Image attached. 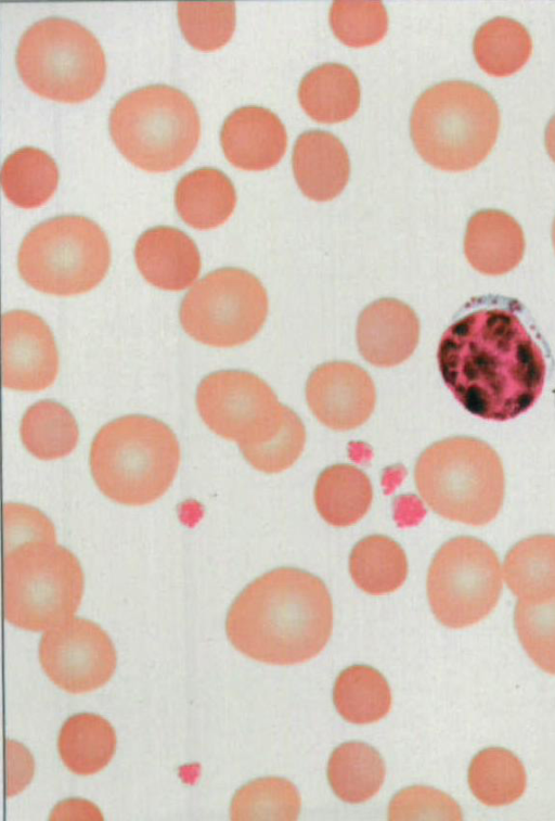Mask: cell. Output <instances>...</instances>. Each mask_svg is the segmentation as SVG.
Returning a JSON list of instances; mask_svg holds the SVG:
<instances>
[{
	"label": "cell",
	"mask_w": 555,
	"mask_h": 821,
	"mask_svg": "<svg viewBox=\"0 0 555 821\" xmlns=\"http://www.w3.org/2000/svg\"><path fill=\"white\" fill-rule=\"evenodd\" d=\"M233 2H179L178 21L191 46L202 51L223 47L235 28Z\"/></svg>",
	"instance_id": "cell-35"
},
{
	"label": "cell",
	"mask_w": 555,
	"mask_h": 821,
	"mask_svg": "<svg viewBox=\"0 0 555 821\" xmlns=\"http://www.w3.org/2000/svg\"><path fill=\"white\" fill-rule=\"evenodd\" d=\"M508 588L522 601L555 594V536L538 535L516 543L504 561Z\"/></svg>",
	"instance_id": "cell-25"
},
{
	"label": "cell",
	"mask_w": 555,
	"mask_h": 821,
	"mask_svg": "<svg viewBox=\"0 0 555 821\" xmlns=\"http://www.w3.org/2000/svg\"><path fill=\"white\" fill-rule=\"evenodd\" d=\"M473 49L482 70L491 76L505 77L527 63L532 41L520 23L508 17H495L478 29Z\"/></svg>",
	"instance_id": "cell-31"
},
{
	"label": "cell",
	"mask_w": 555,
	"mask_h": 821,
	"mask_svg": "<svg viewBox=\"0 0 555 821\" xmlns=\"http://www.w3.org/2000/svg\"><path fill=\"white\" fill-rule=\"evenodd\" d=\"M552 238H553V244H554V248H555V220H554V225H553Z\"/></svg>",
	"instance_id": "cell-41"
},
{
	"label": "cell",
	"mask_w": 555,
	"mask_h": 821,
	"mask_svg": "<svg viewBox=\"0 0 555 821\" xmlns=\"http://www.w3.org/2000/svg\"><path fill=\"white\" fill-rule=\"evenodd\" d=\"M59 753L69 771L91 775L101 771L113 758L116 734L111 723L94 714L69 717L60 731Z\"/></svg>",
	"instance_id": "cell-24"
},
{
	"label": "cell",
	"mask_w": 555,
	"mask_h": 821,
	"mask_svg": "<svg viewBox=\"0 0 555 821\" xmlns=\"http://www.w3.org/2000/svg\"><path fill=\"white\" fill-rule=\"evenodd\" d=\"M457 804L448 795L426 786L398 793L389 805L390 820H461Z\"/></svg>",
	"instance_id": "cell-38"
},
{
	"label": "cell",
	"mask_w": 555,
	"mask_h": 821,
	"mask_svg": "<svg viewBox=\"0 0 555 821\" xmlns=\"http://www.w3.org/2000/svg\"><path fill=\"white\" fill-rule=\"evenodd\" d=\"M20 433L27 451L40 460L69 454L79 437L73 414L52 400H41L29 407L22 419Z\"/></svg>",
	"instance_id": "cell-29"
},
{
	"label": "cell",
	"mask_w": 555,
	"mask_h": 821,
	"mask_svg": "<svg viewBox=\"0 0 555 821\" xmlns=\"http://www.w3.org/2000/svg\"><path fill=\"white\" fill-rule=\"evenodd\" d=\"M373 498L371 482L364 472L349 464H335L319 476L314 501L321 517L330 525L346 527L361 519Z\"/></svg>",
	"instance_id": "cell-23"
},
{
	"label": "cell",
	"mask_w": 555,
	"mask_h": 821,
	"mask_svg": "<svg viewBox=\"0 0 555 821\" xmlns=\"http://www.w3.org/2000/svg\"><path fill=\"white\" fill-rule=\"evenodd\" d=\"M414 479L435 513L468 525L491 522L504 499L500 457L487 442L472 437L447 438L425 449L416 461Z\"/></svg>",
	"instance_id": "cell-5"
},
{
	"label": "cell",
	"mask_w": 555,
	"mask_h": 821,
	"mask_svg": "<svg viewBox=\"0 0 555 821\" xmlns=\"http://www.w3.org/2000/svg\"><path fill=\"white\" fill-rule=\"evenodd\" d=\"M111 247L103 230L83 216H60L24 238L18 271L33 288L51 295L89 292L106 275Z\"/></svg>",
	"instance_id": "cell-9"
},
{
	"label": "cell",
	"mask_w": 555,
	"mask_h": 821,
	"mask_svg": "<svg viewBox=\"0 0 555 821\" xmlns=\"http://www.w3.org/2000/svg\"><path fill=\"white\" fill-rule=\"evenodd\" d=\"M39 660L54 684L77 694L104 685L117 658L113 642L99 625L69 618L42 636Z\"/></svg>",
	"instance_id": "cell-13"
},
{
	"label": "cell",
	"mask_w": 555,
	"mask_h": 821,
	"mask_svg": "<svg viewBox=\"0 0 555 821\" xmlns=\"http://www.w3.org/2000/svg\"><path fill=\"white\" fill-rule=\"evenodd\" d=\"M349 568L358 588L369 594L382 595L402 586L408 575V561L395 540L372 535L353 547Z\"/></svg>",
	"instance_id": "cell-26"
},
{
	"label": "cell",
	"mask_w": 555,
	"mask_h": 821,
	"mask_svg": "<svg viewBox=\"0 0 555 821\" xmlns=\"http://www.w3.org/2000/svg\"><path fill=\"white\" fill-rule=\"evenodd\" d=\"M3 386L20 392L49 387L59 372L53 334L38 316L13 310L2 318Z\"/></svg>",
	"instance_id": "cell-14"
},
{
	"label": "cell",
	"mask_w": 555,
	"mask_h": 821,
	"mask_svg": "<svg viewBox=\"0 0 555 821\" xmlns=\"http://www.w3.org/2000/svg\"><path fill=\"white\" fill-rule=\"evenodd\" d=\"M420 338V321L414 310L398 299L382 298L361 312L357 344L362 357L373 365L395 367L414 352Z\"/></svg>",
	"instance_id": "cell-16"
},
{
	"label": "cell",
	"mask_w": 555,
	"mask_h": 821,
	"mask_svg": "<svg viewBox=\"0 0 555 821\" xmlns=\"http://www.w3.org/2000/svg\"><path fill=\"white\" fill-rule=\"evenodd\" d=\"M196 405L210 431L240 447L269 440L281 428L287 411L263 380L236 370L206 376L197 387Z\"/></svg>",
	"instance_id": "cell-12"
},
{
	"label": "cell",
	"mask_w": 555,
	"mask_h": 821,
	"mask_svg": "<svg viewBox=\"0 0 555 821\" xmlns=\"http://www.w3.org/2000/svg\"><path fill=\"white\" fill-rule=\"evenodd\" d=\"M16 65L35 93L67 103L95 94L106 73L104 51L95 36L82 25L60 17L41 20L23 34Z\"/></svg>",
	"instance_id": "cell-8"
},
{
	"label": "cell",
	"mask_w": 555,
	"mask_h": 821,
	"mask_svg": "<svg viewBox=\"0 0 555 821\" xmlns=\"http://www.w3.org/2000/svg\"><path fill=\"white\" fill-rule=\"evenodd\" d=\"M545 146L550 157L555 162V116L551 118L546 127Z\"/></svg>",
	"instance_id": "cell-40"
},
{
	"label": "cell",
	"mask_w": 555,
	"mask_h": 821,
	"mask_svg": "<svg viewBox=\"0 0 555 821\" xmlns=\"http://www.w3.org/2000/svg\"><path fill=\"white\" fill-rule=\"evenodd\" d=\"M441 377L469 413L508 421L529 410L546 379L545 344L515 298H473L442 334Z\"/></svg>",
	"instance_id": "cell-1"
},
{
	"label": "cell",
	"mask_w": 555,
	"mask_h": 821,
	"mask_svg": "<svg viewBox=\"0 0 555 821\" xmlns=\"http://www.w3.org/2000/svg\"><path fill=\"white\" fill-rule=\"evenodd\" d=\"M501 590L498 555L479 539L453 538L433 559L427 594L433 613L446 627L477 624L495 607Z\"/></svg>",
	"instance_id": "cell-11"
},
{
	"label": "cell",
	"mask_w": 555,
	"mask_h": 821,
	"mask_svg": "<svg viewBox=\"0 0 555 821\" xmlns=\"http://www.w3.org/2000/svg\"><path fill=\"white\" fill-rule=\"evenodd\" d=\"M175 203L179 216L186 225L207 230L229 219L236 204V193L225 174L203 167L180 179Z\"/></svg>",
	"instance_id": "cell-21"
},
{
	"label": "cell",
	"mask_w": 555,
	"mask_h": 821,
	"mask_svg": "<svg viewBox=\"0 0 555 821\" xmlns=\"http://www.w3.org/2000/svg\"><path fill=\"white\" fill-rule=\"evenodd\" d=\"M299 102L314 120L334 124L347 120L358 111L360 86L347 66L323 64L310 70L299 86Z\"/></svg>",
	"instance_id": "cell-22"
},
{
	"label": "cell",
	"mask_w": 555,
	"mask_h": 821,
	"mask_svg": "<svg viewBox=\"0 0 555 821\" xmlns=\"http://www.w3.org/2000/svg\"><path fill=\"white\" fill-rule=\"evenodd\" d=\"M268 296L261 282L238 268H222L204 277L180 307L183 330L212 347H234L250 341L268 315Z\"/></svg>",
	"instance_id": "cell-10"
},
{
	"label": "cell",
	"mask_w": 555,
	"mask_h": 821,
	"mask_svg": "<svg viewBox=\"0 0 555 821\" xmlns=\"http://www.w3.org/2000/svg\"><path fill=\"white\" fill-rule=\"evenodd\" d=\"M83 582L78 559L56 540L17 544L4 551V617L29 631L55 627L77 611Z\"/></svg>",
	"instance_id": "cell-7"
},
{
	"label": "cell",
	"mask_w": 555,
	"mask_h": 821,
	"mask_svg": "<svg viewBox=\"0 0 555 821\" xmlns=\"http://www.w3.org/2000/svg\"><path fill=\"white\" fill-rule=\"evenodd\" d=\"M468 784L475 797L483 805L501 807L521 797L527 775L521 761L504 748H487L472 760Z\"/></svg>",
	"instance_id": "cell-30"
},
{
	"label": "cell",
	"mask_w": 555,
	"mask_h": 821,
	"mask_svg": "<svg viewBox=\"0 0 555 821\" xmlns=\"http://www.w3.org/2000/svg\"><path fill=\"white\" fill-rule=\"evenodd\" d=\"M180 463V446L162 421L126 415L105 424L90 449L95 485L108 499L140 506L160 498L170 487Z\"/></svg>",
	"instance_id": "cell-3"
},
{
	"label": "cell",
	"mask_w": 555,
	"mask_h": 821,
	"mask_svg": "<svg viewBox=\"0 0 555 821\" xmlns=\"http://www.w3.org/2000/svg\"><path fill=\"white\" fill-rule=\"evenodd\" d=\"M4 551L29 540H56L51 521L37 509L9 503L3 509Z\"/></svg>",
	"instance_id": "cell-39"
},
{
	"label": "cell",
	"mask_w": 555,
	"mask_h": 821,
	"mask_svg": "<svg viewBox=\"0 0 555 821\" xmlns=\"http://www.w3.org/2000/svg\"><path fill=\"white\" fill-rule=\"evenodd\" d=\"M306 398L323 425L349 431L369 420L375 408L376 390L371 376L359 365L332 361L310 374Z\"/></svg>",
	"instance_id": "cell-15"
},
{
	"label": "cell",
	"mask_w": 555,
	"mask_h": 821,
	"mask_svg": "<svg viewBox=\"0 0 555 821\" xmlns=\"http://www.w3.org/2000/svg\"><path fill=\"white\" fill-rule=\"evenodd\" d=\"M220 140L228 161L244 170L275 166L287 146L280 118L259 106H244L231 113L223 123Z\"/></svg>",
	"instance_id": "cell-17"
},
{
	"label": "cell",
	"mask_w": 555,
	"mask_h": 821,
	"mask_svg": "<svg viewBox=\"0 0 555 821\" xmlns=\"http://www.w3.org/2000/svg\"><path fill=\"white\" fill-rule=\"evenodd\" d=\"M332 628L333 605L324 582L291 567L276 568L249 583L225 620L228 638L237 651L273 665L314 657L326 645Z\"/></svg>",
	"instance_id": "cell-2"
},
{
	"label": "cell",
	"mask_w": 555,
	"mask_h": 821,
	"mask_svg": "<svg viewBox=\"0 0 555 821\" xmlns=\"http://www.w3.org/2000/svg\"><path fill=\"white\" fill-rule=\"evenodd\" d=\"M334 703L349 722L365 724L384 718L391 706V693L384 676L376 669L356 665L336 679Z\"/></svg>",
	"instance_id": "cell-32"
},
{
	"label": "cell",
	"mask_w": 555,
	"mask_h": 821,
	"mask_svg": "<svg viewBox=\"0 0 555 821\" xmlns=\"http://www.w3.org/2000/svg\"><path fill=\"white\" fill-rule=\"evenodd\" d=\"M327 775L334 793L341 800L359 804L379 791L385 779V764L370 745L349 742L332 754Z\"/></svg>",
	"instance_id": "cell-28"
},
{
	"label": "cell",
	"mask_w": 555,
	"mask_h": 821,
	"mask_svg": "<svg viewBox=\"0 0 555 821\" xmlns=\"http://www.w3.org/2000/svg\"><path fill=\"white\" fill-rule=\"evenodd\" d=\"M335 36L346 46L361 48L382 40L387 31L388 16L379 1H335L330 11Z\"/></svg>",
	"instance_id": "cell-36"
},
{
	"label": "cell",
	"mask_w": 555,
	"mask_h": 821,
	"mask_svg": "<svg viewBox=\"0 0 555 821\" xmlns=\"http://www.w3.org/2000/svg\"><path fill=\"white\" fill-rule=\"evenodd\" d=\"M500 111L481 87L460 80L427 89L411 116V137L429 165L448 171L476 167L491 152Z\"/></svg>",
	"instance_id": "cell-4"
},
{
	"label": "cell",
	"mask_w": 555,
	"mask_h": 821,
	"mask_svg": "<svg viewBox=\"0 0 555 821\" xmlns=\"http://www.w3.org/2000/svg\"><path fill=\"white\" fill-rule=\"evenodd\" d=\"M111 136L120 153L147 171L181 166L194 152L201 120L192 100L167 85L135 89L117 101L109 116Z\"/></svg>",
	"instance_id": "cell-6"
},
{
	"label": "cell",
	"mask_w": 555,
	"mask_h": 821,
	"mask_svg": "<svg viewBox=\"0 0 555 821\" xmlns=\"http://www.w3.org/2000/svg\"><path fill=\"white\" fill-rule=\"evenodd\" d=\"M300 810L297 788L281 778L258 779L244 785L231 804L232 820H296Z\"/></svg>",
	"instance_id": "cell-33"
},
{
	"label": "cell",
	"mask_w": 555,
	"mask_h": 821,
	"mask_svg": "<svg viewBox=\"0 0 555 821\" xmlns=\"http://www.w3.org/2000/svg\"><path fill=\"white\" fill-rule=\"evenodd\" d=\"M293 170L307 197L326 202L346 187L350 172L349 156L341 141L332 133L308 131L295 143Z\"/></svg>",
	"instance_id": "cell-20"
},
{
	"label": "cell",
	"mask_w": 555,
	"mask_h": 821,
	"mask_svg": "<svg viewBox=\"0 0 555 821\" xmlns=\"http://www.w3.org/2000/svg\"><path fill=\"white\" fill-rule=\"evenodd\" d=\"M514 624L519 641L543 671L555 675V594L540 601L519 600Z\"/></svg>",
	"instance_id": "cell-34"
},
{
	"label": "cell",
	"mask_w": 555,
	"mask_h": 821,
	"mask_svg": "<svg viewBox=\"0 0 555 821\" xmlns=\"http://www.w3.org/2000/svg\"><path fill=\"white\" fill-rule=\"evenodd\" d=\"M59 169L44 151L27 146L13 152L3 163L1 184L5 196L21 208L44 204L55 192Z\"/></svg>",
	"instance_id": "cell-27"
},
{
	"label": "cell",
	"mask_w": 555,
	"mask_h": 821,
	"mask_svg": "<svg viewBox=\"0 0 555 821\" xmlns=\"http://www.w3.org/2000/svg\"><path fill=\"white\" fill-rule=\"evenodd\" d=\"M306 429L289 408L281 428L269 440L256 446L240 447L245 460L263 473H279L292 466L301 454Z\"/></svg>",
	"instance_id": "cell-37"
},
{
	"label": "cell",
	"mask_w": 555,
	"mask_h": 821,
	"mask_svg": "<svg viewBox=\"0 0 555 821\" xmlns=\"http://www.w3.org/2000/svg\"><path fill=\"white\" fill-rule=\"evenodd\" d=\"M134 257L143 278L160 290L181 291L194 283L201 256L194 241L171 227L152 228L139 238Z\"/></svg>",
	"instance_id": "cell-18"
},
{
	"label": "cell",
	"mask_w": 555,
	"mask_h": 821,
	"mask_svg": "<svg viewBox=\"0 0 555 821\" xmlns=\"http://www.w3.org/2000/svg\"><path fill=\"white\" fill-rule=\"evenodd\" d=\"M525 246L520 225L505 211L480 210L467 223L464 253L469 265L482 274L512 271L521 261Z\"/></svg>",
	"instance_id": "cell-19"
}]
</instances>
